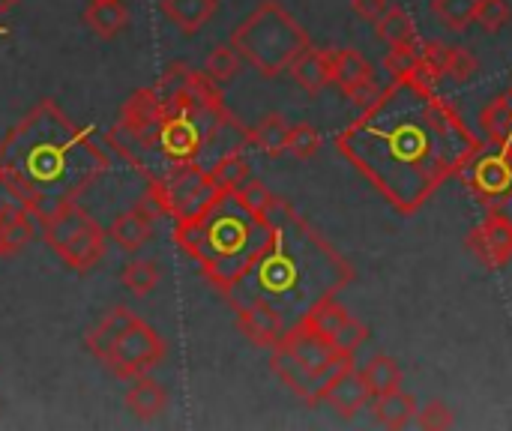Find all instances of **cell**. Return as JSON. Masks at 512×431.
Returning <instances> with one entry per match:
<instances>
[{
  "instance_id": "obj_27",
  "label": "cell",
  "mask_w": 512,
  "mask_h": 431,
  "mask_svg": "<svg viewBox=\"0 0 512 431\" xmlns=\"http://www.w3.org/2000/svg\"><path fill=\"white\" fill-rule=\"evenodd\" d=\"M432 12L447 30L462 33L474 24L477 0H432Z\"/></svg>"
},
{
  "instance_id": "obj_29",
  "label": "cell",
  "mask_w": 512,
  "mask_h": 431,
  "mask_svg": "<svg viewBox=\"0 0 512 431\" xmlns=\"http://www.w3.org/2000/svg\"><path fill=\"white\" fill-rule=\"evenodd\" d=\"M420 63V42L411 39V42H399V45H390L387 57H384V69L390 78H405L417 69Z\"/></svg>"
},
{
  "instance_id": "obj_1",
  "label": "cell",
  "mask_w": 512,
  "mask_h": 431,
  "mask_svg": "<svg viewBox=\"0 0 512 431\" xmlns=\"http://www.w3.org/2000/svg\"><path fill=\"white\" fill-rule=\"evenodd\" d=\"M339 153L399 213H417L486 147L462 114L417 72L390 78L339 135Z\"/></svg>"
},
{
  "instance_id": "obj_38",
  "label": "cell",
  "mask_w": 512,
  "mask_h": 431,
  "mask_svg": "<svg viewBox=\"0 0 512 431\" xmlns=\"http://www.w3.org/2000/svg\"><path fill=\"white\" fill-rule=\"evenodd\" d=\"M15 6H18V0H0V18H3V15H9Z\"/></svg>"
},
{
  "instance_id": "obj_2",
  "label": "cell",
  "mask_w": 512,
  "mask_h": 431,
  "mask_svg": "<svg viewBox=\"0 0 512 431\" xmlns=\"http://www.w3.org/2000/svg\"><path fill=\"white\" fill-rule=\"evenodd\" d=\"M90 126H75L63 111L45 99L39 102L0 144V174H6L30 201L33 219H42L63 201H75V192L90 180L69 171L72 153L96 150Z\"/></svg>"
},
{
  "instance_id": "obj_25",
  "label": "cell",
  "mask_w": 512,
  "mask_h": 431,
  "mask_svg": "<svg viewBox=\"0 0 512 431\" xmlns=\"http://www.w3.org/2000/svg\"><path fill=\"white\" fill-rule=\"evenodd\" d=\"M120 282L126 285L129 294L147 297V294L159 285V264L150 261V258H132V261L120 270Z\"/></svg>"
},
{
  "instance_id": "obj_37",
  "label": "cell",
  "mask_w": 512,
  "mask_h": 431,
  "mask_svg": "<svg viewBox=\"0 0 512 431\" xmlns=\"http://www.w3.org/2000/svg\"><path fill=\"white\" fill-rule=\"evenodd\" d=\"M387 6H390L387 0H351L354 15H357V18H363V21H369V24H375V21L384 15V9H387Z\"/></svg>"
},
{
  "instance_id": "obj_39",
  "label": "cell",
  "mask_w": 512,
  "mask_h": 431,
  "mask_svg": "<svg viewBox=\"0 0 512 431\" xmlns=\"http://www.w3.org/2000/svg\"><path fill=\"white\" fill-rule=\"evenodd\" d=\"M3 33H6V30H3V27H0V36H3Z\"/></svg>"
},
{
  "instance_id": "obj_32",
  "label": "cell",
  "mask_w": 512,
  "mask_h": 431,
  "mask_svg": "<svg viewBox=\"0 0 512 431\" xmlns=\"http://www.w3.org/2000/svg\"><path fill=\"white\" fill-rule=\"evenodd\" d=\"M321 147V135L312 123H294L288 129V153L297 159H312Z\"/></svg>"
},
{
  "instance_id": "obj_16",
  "label": "cell",
  "mask_w": 512,
  "mask_h": 431,
  "mask_svg": "<svg viewBox=\"0 0 512 431\" xmlns=\"http://www.w3.org/2000/svg\"><path fill=\"white\" fill-rule=\"evenodd\" d=\"M84 24L99 39H114L129 24V6L123 0H90L84 9Z\"/></svg>"
},
{
  "instance_id": "obj_15",
  "label": "cell",
  "mask_w": 512,
  "mask_h": 431,
  "mask_svg": "<svg viewBox=\"0 0 512 431\" xmlns=\"http://www.w3.org/2000/svg\"><path fill=\"white\" fill-rule=\"evenodd\" d=\"M270 369H273V375L294 393V396H300L309 408H318L321 405V390H318V384L276 345V348H270Z\"/></svg>"
},
{
  "instance_id": "obj_19",
  "label": "cell",
  "mask_w": 512,
  "mask_h": 431,
  "mask_svg": "<svg viewBox=\"0 0 512 431\" xmlns=\"http://www.w3.org/2000/svg\"><path fill=\"white\" fill-rule=\"evenodd\" d=\"M288 120L282 114H264L252 129H246V144L258 147L264 156L279 159L288 153Z\"/></svg>"
},
{
  "instance_id": "obj_22",
  "label": "cell",
  "mask_w": 512,
  "mask_h": 431,
  "mask_svg": "<svg viewBox=\"0 0 512 431\" xmlns=\"http://www.w3.org/2000/svg\"><path fill=\"white\" fill-rule=\"evenodd\" d=\"M207 177H210V183L219 192H234V189H240L252 177V168H249V159L240 153V147H234L207 171Z\"/></svg>"
},
{
  "instance_id": "obj_31",
  "label": "cell",
  "mask_w": 512,
  "mask_h": 431,
  "mask_svg": "<svg viewBox=\"0 0 512 431\" xmlns=\"http://www.w3.org/2000/svg\"><path fill=\"white\" fill-rule=\"evenodd\" d=\"M480 72V60L465 45H447V75L453 81H471Z\"/></svg>"
},
{
  "instance_id": "obj_18",
  "label": "cell",
  "mask_w": 512,
  "mask_h": 431,
  "mask_svg": "<svg viewBox=\"0 0 512 431\" xmlns=\"http://www.w3.org/2000/svg\"><path fill=\"white\" fill-rule=\"evenodd\" d=\"M480 126L495 147H501V150L512 147V87L483 105Z\"/></svg>"
},
{
  "instance_id": "obj_28",
  "label": "cell",
  "mask_w": 512,
  "mask_h": 431,
  "mask_svg": "<svg viewBox=\"0 0 512 431\" xmlns=\"http://www.w3.org/2000/svg\"><path fill=\"white\" fill-rule=\"evenodd\" d=\"M204 72H207L216 84H228V81H234V75L240 72V54L231 48V42H228V45H216V48L207 54V60H204Z\"/></svg>"
},
{
  "instance_id": "obj_20",
  "label": "cell",
  "mask_w": 512,
  "mask_h": 431,
  "mask_svg": "<svg viewBox=\"0 0 512 431\" xmlns=\"http://www.w3.org/2000/svg\"><path fill=\"white\" fill-rule=\"evenodd\" d=\"M375 420L384 426V429H405L417 420V399L405 390H390V393H381L375 396Z\"/></svg>"
},
{
  "instance_id": "obj_23",
  "label": "cell",
  "mask_w": 512,
  "mask_h": 431,
  "mask_svg": "<svg viewBox=\"0 0 512 431\" xmlns=\"http://www.w3.org/2000/svg\"><path fill=\"white\" fill-rule=\"evenodd\" d=\"M360 372H363V381H366L372 399L381 396V393H390V390H399L402 387V369L387 354H375Z\"/></svg>"
},
{
  "instance_id": "obj_30",
  "label": "cell",
  "mask_w": 512,
  "mask_h": 431,
  "mask_svg": "<svg viewBox=\"0 0 512 431\" xmlns=\"http://www.w3.org/2000/svg\"><path fill=\"white\" fill-rule=\"evenodd\" d=\"M366 339H369V327L351 315V318L336 330V336L330 339V345H333L342 357H354V354L366 345Z\"/></svg>"
},
{
  "instance_id": "obj_4",
  "label": "cell",
  "mask_w": 512,
  "mask_h": 431,
  "mask_svg": "<svg viewBox=\"0 0 512 431\" xmlns=\"http://www.w3.org/2000/svg\"><path fill=\"white\" fill-rule=\"evenodd\" d=\"M39 222L45 246L75 273L93 270L108 252V231H102L78 201L57 204Z\"/></svg>"
},
{
  "instance_id": "obj_13",
  "label": "cell",
  "mask_w": 512,
  "mask_h": 431,
  "mask_svg": "<svg viewBox=\"0 0 512 431\" xmlns=\"http://www.w3.org/2000/svg\"><path fill=\"white\" fill-rule=\"evenodd\" d=\"M123 405L135 420L147 423V420L162 417V411L168 408V393H165V387L159 381L141 375V378H132V387L123 396Z\"/></svg>"
},
{
  "instance_id": "obj_11",
  "label": "cell",
  "mask_w": 512,
  "mask_h": 431,
  "mask_svg": "<svg viewBox=\"0 0 512 431\" xmlns=\"http://www.w3.org/2000/svg\"><path fill=\"white\" fill-rule=\"evenodd\" d=\"M237 330L255 345V348H276L285 336L282 312L264 300H252L246 306H237Z\"/></svg>"
},
{
  "instance_id": "obj_9",
  "label": "cell",
  "mask_w": 512,
  "mask_h": 431,
  "mask_svg": "<svg viewBox=\"0 0 512 431\" xmlns=\"http://www.w3.org/2000/svg\"><path fill=\"white\" fill-rule=\"evenodd\" d=\"M465 249L486 267V270H504L512 261V222L501 213L492 210L468 237Z\"/></svg>"
},
{
  "instance_id": "obj_7",
  "label": "cell",
  "mask_w": 512,
  "mask_h": 431,
  "mask_svg": "<svg viewBox=\"0 0 512 431\" xmlns=\"http://www.w3.org/2000/svg\"><path fill=\"white\" fill-rule=\"evenodd\" d=\"M279 348L318 384V390L324 387V381L342 366V363H348V360H354V357H342L321 333H315L312 327H306L303 321H297L291 330H285V336H282V342H279Z\"/></svg>"
},
{
  "instance_id": "obj_10",
  "label": "cell",
  "mask_w": 512,
  "mask_h": 431,
  "mask_svg": "<svg viewBox=\"0 0 512 431\" xmlns=\"http://www.w3.org/2000/svg\"><path fill=\"white\" fill-rule=\"evenodd\" d=\"M372 402V393L363 381V372L354 366V360L342 363L321 387V405H330L339 417L351 420Z\"/></svg>"
},
{
  "instance_id": "obj_17",
  "label": "cell",
  "mask_w": 512,
  "mask_h": 431,
  "mask_svg": "<svg viewBox=\"0 0 512 431\" xmlns=\"http://www.w3.org/2000/svg\"><path fill=\"white\" fill-rule=\"evenodd\" d=\"M291 78L306 90V93H321L330 84V51L309 45L306 51L297 54V60L291 63Z\"/></svg>"
},
{
  "instance_id": "obj_3",
  "label": "cell",
  "mask_w": 512,
  "mask_h": 431,
  "mask_svg": "<svg viewBox=\"0 0 512 431\" xmlns=\"http://www.w3.org/2000/svg\"><path fill=\"white\" fill-rule=\"evenodd\" d=\"M309 45V33L279 0H261L231 30V48L264 78L288 72L297 54Z\"/></svg>"
},
{
  "instance_id": "obj_8",
  "label": "cell",
  "mask_w": 512,
  "mask_h": 431,
  "mask_svg": "<svg viewBox=\"0 0 512 431\" xmlns=\"http://www.w3.org/2000/svg\"><path fill=\"white\" fill-rule=\"evenodd\" d=\"M459 177L465 180L471 195L492 210L512 198V159L501 147H495L492 153L483 147Z\"/></svg>"
},
{
  "instance_id": "obj_12",
  "label": "cell",
  "mask_w": 512,
  "mask_h": 431,
  "mask_svg": "<svg viewBox=\"0 0 512 431\" xmlns=\"http://www.w3.org/2000/svg\"><path fill=\"white\" fill-rule=\"evenodd\" d=\"M150 237H153V219H150V210L144 207V201L135 210L117 213L108 228V243H114L126 255H135L138 249H144L150 243Z\"/></svg>"
},
{
  "instance_id": "obj_21",
  "label": "cell",
  "mask_w": 512,
  "mask_h": 431,
  "mask_svg": "<svg viewBox=\"0 0 512 431\" xmlns=\"http://www.w3.org/2000/svg\"><path fill=\"white\" fill-rule=\"evenodd\" d=\"M162 15L183 33H198L219 9V0H162Z\"/></svg>"
},
{
  "instance_id": "obj_33",
  "label": "cell",
  "mask_w": 512,
  "mask_h": 431,
  "mask_svg": "<svg viewBox=\"0 0 512 431\" xmlns=\"http://www.w3.org/2000/svg\"><path fill=\"white\" fill-rule=\"evenodd\" d=\"M474 21H477L486 33H498V30L510 21V3H507V0H477Z\"/></svg>"
},
{
  "instance_id": "obj_34",
  "label": "cell",
  "mask_w": 512,
  "mask_h": 431,
  "mask_svg": "<svg viewBox=\"0 0 512 431\" xmlns=\"http://www.w3.org/2000/svg\"><path fill=\"white\" fill-rule=\"evenodd\" d=\"M12 213H30V216H33L30 201L21 195V189H18L6 174H0V222H3L6 216H12Z\"/></svg>"
},
{
  "instance_id": "obj_26",
  "label": "cell",
  "mask_w": 512,
  "mask_h": 431,
  "mask_svg": "<svg viewBox=\"0 0 512 431\" xmlns=\"http://www.w3.org/2000/svg\"><path fill=\"white\" fill-rule=\"evenodd\" d=\"M375 30H378V39H384L387 45H399V42L417 39V36H414L411 15H408L402 6H387L384 15L375 21Z\"/></svg>"
},
{
  "instance_id": "obj_24",
  "label": "cell",
  "mask_w": 512,
  "mask_h": 431,
  "mask_svg": "<svg viewBox=\"0 0 512 431\" xmlns=\"http://www.w3.org/2000/svg\"><path fill=\"white\" fill-rule=\"evenodd\" d=\"M36 228H33V216L30 213H12L0 222V252L6 255H18L30 240H33Z\"/></svg>"
},
{
  "instance_id": "obj_6",
  "label": "cell",
  "mask_w": 512,
  "mask_h": 431,
  "mask_svg": "<svg viewBox=\"0 0 512 431\" xmlns=\"http://www.w3.org/2000/svg\"><path fill=\"white\" fill-rule=\"evenodd\" d=\"M165 354H168V348H165L162 336L147 321L132 315V321L102 351L99 363H105L111 369V375L132 381V378H141L150 369H156L165 360Z\"/></svg>"
},
{
  "instance_id": "obj_35",
  "label": "cell",
  "mask_w": 512,
  "mask_h": 431,
  "mask_svg": "<svg viewBox=\"0 0 512 431\" xmlns=\"http://www.w3.org/2000/svg\"><path fill=\"white\" fill-rule=\"evenodd\" d=\"M453 411L444 402H429L426 408L417 411V426L426 431H444L453 429Z\"/></svg>"
},
{
  "instance_id": "obj_14",
  "label": "cell",
  "mask_w": 512,
  "mask_h": 431,
  "mask_svg": "<svg viewBox=\"0 0 512 431\" xmlns=\"http://www.w3.org/2000/svg\"><path fill=\"white\" fill-rule=\"evenodd\" d=\"M369 78H375V72L357 48L330 51V84H336L345 96Z\"/></svg>"
},
{
  "instance_id": "obj_5",
  "label": "cell",
  "mask_w": 512,
  "mask_h": 431,
  "mask_svg": "<svg viewBox=\"0 0 512 431\" xmlns=\"http://www.w3.org/2000/svg\"><path fill=\"white\" fill-rule=\"evenodd\" d=\"M165 114H168V102L156 93V87L132 93L129 102L120 108L117 123L108 135L111 147L123 153L129 162L135 159V150H153L159 141Z\"/></svg>"
},
{
  "instance_id": "obj_36",
  "label": "cell",
  "mask_w": 512,
  "mask_h": 431,
  "mask_svg": "<svg viewBox=\"0 0 512 431\" xmlns=\"http://www.w3.org/2000/svg\"><path fill=\"white\" fill-rule=\"evenodd\" d=\"M378 93H381L378 81H375V78H369V81H363L360 87H354V90L348 93V102H351L357 111H363L366 105H372V102L378 99Z\"/></svg>"
},
{
  "instance_id": "obj_40",
  "label": "cell",
  "mask_w": 512,
  "mask_h": 431,
  "mask_svg": "<svg viewBox=\"0 0 512 431\" xmlns=\"http://www.w3.org/2000/svg\"><path fill=\"white\" fill-rule=\"evenodd\" d=\"M0 258H3V252H0Z\"/></svg>"
}]
</instances>
